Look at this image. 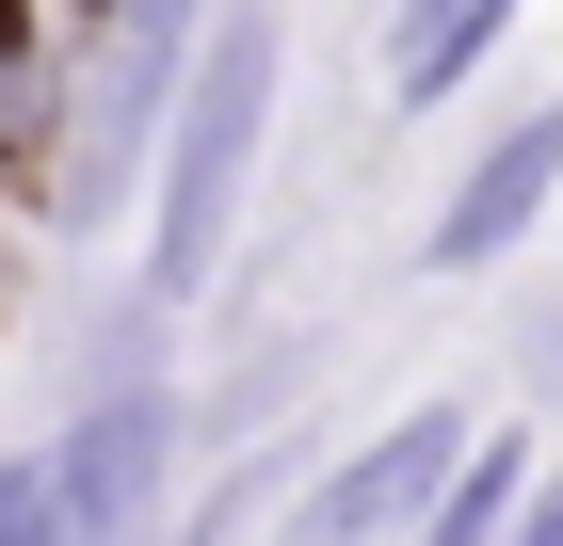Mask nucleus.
<instances>
[{"mask_svg":"<svg viewBox=\"0 0 563 546\" xmlns=\"http://www.w3.org/2000/svg\"><path fill=\"white\" fill-rule=\"evenodd\" d=\"M258 129H274V0H242L194 81H177V161H162V242H145V290L194 305L225 274V225H242V177H258Z\"/></svg>","mask_w":563,"mask_h":546,"instance_id":"nucleus-1","label":"nucleus"},{"mask_svg":"<svg viewBox=\"0 0 563 546\" xmlns=\"http://www.w3.org/2000/svg\"><path fill=\"white\" fill-rule=\"evenodd\" d=\"M483 434L451 419V402H419V419H387L354 466H322V499L290 514V546H387V531H434V499H451V466H467Z\"/></svg>","mask_w":563,"mask_h":546,"instance_id":"nucleus-2","label":"nucleus"},{"mask_svg":"<svg viewBox=\"0 0 563 546\" xmlns=\"http://www.w3.org/2000/svg\"><path fill=\"white\" fill-rule=\"evenodd\" d=\"M162 434H177V402H162V370H113L81 402V434H65V466H48V482H65V514H81V531H145V499H162Z\"/></svg>","mask_w":563,"mask_h":546,"instance_id":"nucleus-3","label":"nucleus"},{"mask_svg":"<svg viewBox=\"0 0 563 546\" xmlns=\"http://www.w3.org/2000/svg\"><path fill=\"white\" fill-rule=\"evenodd\" d=\"M548 193H563V113H516L467 177H451V210H434V274H483L499 242H531Z\"/></svg>","mask_w":563,"mask_h":546,"instance_id":"nucleus-4","label":"nucleus"},{"mask_svg":"<svg viewBox=\"0 0 563 546\" xmlns=\"http://www.w3.org/2000/svg\"><path fill=\"white\" fill-rule=\"evenodd\" d=\"M499 16H516V0H402V48H387V97L402 113H434V97L467 81L483 48H499Z\"/></svg>","mask_w":563,"mask_h":546,"instance_id":"nucleus-5","label":"nucleus"},{"mask_svg":"<svg viewBox=\"0 0 563 546\" xmlns=\"http://www.w3.org/2000/svg\"><path fill=\"white\" fill-rule=\"evenodd\" d=\"M516 514H531V450L499 434V450H467V466H451V499H434V546H499Z\"/></svg>","mask_w":563,"mask_h":546,"instance_id":"nucleus-6","label":"nucleus"},{"mask_svg":"<svg viewBox=\"0 0 563 546\" xmlns=\"http://www.w3.org/2000/svg\"><path fill=\"white\" fill-rule=\"evenodd\" d=\"M0 546H81V514H65L48 466H0Z\"/></svg>","mask_w":563,"mask_h":546,"instance_id":"nucleus-7","label":"nucleus"},{"mask_svg":"<svg viewBox=\"0 0 563 546\" xmlns=\"http://www.w3.org/2000/svg\"><path fill=\"white\" fill-rule=\"evenodd\" d=\"M516 546H563V482H548V499H531V514H516Z\"/></svg>","mask_w":563,"mask_h":546,"instance_id":"nucleus-8","label":"nucleus"}]
</instances>
